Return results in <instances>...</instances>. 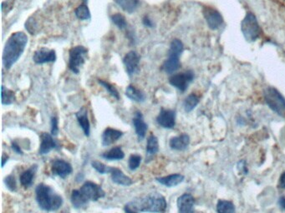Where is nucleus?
<instances>
[{"label":"nucleus","mask_w":285,"mask_h":213,"mask_svg":"<svg viewBox=\"0 0 285 213\" xmlns=\"http://www.w3.org/2000/svg\"><path fill=\"white\" fill-rule=\"evenodd\" d=\"M28 44V37L24 32L14 33L7 40L3 52V64L10 69L17 63Z\"/></svg>","instance_id":"1"},{"label":"nucleus","mask_w":285,"mask_h":213,"mask_svg":"<svg viewBox=\"0 0 285 213\" xmlns=\"http://www.w3.org/2000/svg\"><path fill=\"white\" fill-rule=\"evenodd\" d=\"M36 201L38 207L46 212L59 210L63 204L61 196L54 191L50 186L45 184H38L36 189Z\"/></svg>","instance_id":"2"},{"label":"nucleus","mask_w":285,"mask_h":213,"mask_svg":"<svg viewBox=\"0 0 285 213\" xmlns=\"http://www.w3.org/2000/svg\"><path fill=\"white\" fill-rule=\"evenodd\" d=\"M133 209L141 213H163L167 209V201L157 193H151L144 197L135 199L129 203Z\"/></svg>","instance_id":"3"},{"label":"nucleus","mask_w":285,"mask_h":213,"mask_svg":"<svg viewBox=\"0 0 285 213\" xmlns=\"http://www.w3.org/2000/svg\"><path fill=\"white\" fill-rule=\"evenodd\" d=\"M183 52V44L179 39H174L171 44L168 52V59L162 65V69L165 73H173L180 67V56Z\"/></svg>","instance_id":"4"},{"label":"nucleus","mask_w":285,"mask_h":213,"mask_svg":"<svg viewBox=\"0 0 285 213\" xmlns=\"http://www.w3.org/2000/svg\"><path fill=\"white\" fill-rule=\"evenodd\" d=\"M265 98L267 105L273 111L285 118V98L279 91L273 88H266Z\"/></svg>","instance_id":"5"},{"label":"nucleus","mask_w":285,"mask_h":213,"mask_svg":"<svg viewBox=\"0 0 285 213\" xmlns=\"http://www.w3.org/2000/svg\"><path fill=\"white\" fill-rule=\"evenodd\" d=\"M242 32L247 41L253 42L260 35V27L255 16L248 13L242 22Z\"/></svg>","instance_id":"6"},{"label":"nucleus","mask_w":285,"mask_h":213,"mask_svg":"<svg viewBox=\"0 0 285 213\" xmlns=\"http://www.w3.org/2000/svg\"><path fill=\"white\" fill-rule=\"evenodd\" d=\"M88 50L84 46H76L70 50L69 57V68L73 73H79L80 67L85 64V59L87 57Z\"/></svg>","instance_id":"7"},{"label":"nucleus","mask_w":285,"mask_h":213,"mask_svg":"<svg viewBox=\"0 0 285 213\" xmlns=\"http://www.w3.org/2000/svg\"><path fill=\"white\" fill-rule=\"evenodd\" d=\"M79 191L88 201H96L99 199L103 198L106 196V193L104 192L102 187L92 181L85 182Z\"/></svg>","instance_id":"8"},{"label":"nucleus","mask_w":285,"mask_h":213,"mask_svg":"<svg viewBox=\"0 0 285 213\" xmlns=\"http://www.w3.org/2000/svg\"><path fill=\"white\" fill-rule=\"evenodd\" d=\"M193 79H194L193 73L191 71H187L184 73L174 74L169 79V82L178 90L185 92L188 89L189 84L192 82Z\"/></svg>","instance_id":"9"},{"label":"nucleus","mask_w":285,"mask_h":213,"mask_svg":"<svg viewBox=\"0 0 285 213\" xmlns=\"http://www.w3.org/2000/svg\"><path fill=\"white\" fill-rule=\"evenodd\" d=\"M203 15L209 24V28L212 30H217L224 23L222 15L218 10L212 7H205L203 9Z\"/></svg>","instance_id":"10"},{"label":"nucleus","mask_w":285,"mask_h":213,"mask_svg":"<svg viewBox=\"0 0 285 213\" xmlns=\"http://www.w3.org/2000/svg\"><path fill=\"white\" fill-rule=\"evenodd\" d=\"M156 123L164 129H173L176 125V113L173 110L162 108L156 117Z\"/></svg>","instance_id":"11"},{"label":"nucleus","mask_w":285,"mask_h":213,"mask_svg":"<svg viewBox=\"0 0 285 213\" xmlns=\"http://www.w3.org/2000/svg\"><path fill=\"white\" fill-rule=\"evenodd\" d=\"M73 172V168L71 164L61 160L56 159L52 163L51 166V172L54 176H58L59 178H65L69 175H71Z\"/></svg>","instance_id":"12"},{"label":"nucleus","mask_w":285,"mask_h":213,"mask_svg":"<svg viewBox=\"0 0 285 213\" xmlns=\"http://www.w3.org/2000/svg\"><path fill=\"white\" fill-rule=\"evenodd\" d=\"M33 60L37 65H44L47 63H53L56 60V51L42 48L36 51L33 56Z\"/></svg>","instance_id":"13"},{"label":"nucleus","mask_w":285,"mask_h":213,"mask_svg":"<svg viewBox=\"0 0 285 213\" xmlns=\"http://www.w3.org/2000/svg\"><path fill=\"white\" fill-rule=\"evenodd\" d=\"M123 63L127 73L130 76H132L135 74V72L138 69L140 57L135 51H130L129 53H127L124 57Z\"/></svg>","instance_id":"14"},{"label":"nucleus","mask_w":285,"mask_h":213,"mask_svg":"<svg viewBox=\"0 0 285 213\" xmlns=\"http://www.w3.org/2000/svg\"><path fill=\"white\" fill-rule=\"evenodd\" d=\"M195 199L191 194L185 193L177 199L179 213H194Z\"/></svg>","instance_id":"15"},{"label":"nucleus","mask_w":285,"mask_h":213,"mask_svg":"<svg viewBox=\"0 0 285 213\" xmlns=\"http://www.w3.org/2000/svg\"><path fill=\"white\" fill-rule=\"evenodd\" d=\"M133 125L135 128V133L137 135L138 140H143L147 135L148 126L145 122L144 117L141 112H135V117L133 118Z\"/></svg>","instance_id":"16"},{"label":"nucleus","mask_w":285,"mask_h":213,"mask_svg":"<svg viewBox=\"0 0 285 213\" xmlns=\"http://www.w3.org/2000/svg\"><path fill=\"white\" fill-rule=\"evenodd\" d=\"M40 139H41V143H40L39 151H38L39 154H48L50 151L58 147V143L54 139L52 134L43 132L40 136Z\"/></svg>","instance_id":"17"},{"label":"nucleus","mask_w":285,"mask_h":213,"mask_svg":"<svg viewBox=\"0 0 285 213\" xmlns=\"http://www.w3.org/2000/svg\"><path fill=\"white\" fill-rule=\"evenodd\" d=\"M110 174L112 177V181L117 185H120V186L128 187L133 183L132 178H129L121 169L116 168V167H112Z\"/></svg>","instance_id":"18"},{"label":"nucleus","mask_w":285,"mask_h":213,"mask_svg":"<svg viewBox=\"0 0 285 213\" xmlns=\"http://www.w3.org/2000/svg\"><path fill=\"white\" fill-rule=\"evenodd\" d=\"M123 135V132L116 129L107 128L102 134V145L108 147L115 143Z\"/></svg>","instance_id":"19"},{"label":"nucleus","mask_w":285,"mask_h":213,"mask_svg":"<svg viewBox=\"0 0 285 213\" xmlns=\"http://www.w3.org/2000/svg\"><path fill=\"white\" fill-rule=\"evenodd\" d=\"M76 118L79 126L81 127L84 133L85 136L89 137L91 133V124L89 122L88 112L85 108H82L79 109V111L76 113Z\"/></svg>","instance_id":"20"},{"label":"nucleus","mask_w":285,"mask_h":213,"mask_svg":"<svg viewBox=\"0 0 285 213\" xmlns=\"http://www.w3.org/2000/svg\"><path fill=\"white\" fill-rule=\"evenodd\" d=\"M184 176L182 174H171V175L156 178V181L168 187H176L184 181Z\"/></svg>","instance_id":"21"},{"label":"nucleus","mask_w":285,"mask_h":213,"mask_svg":"<svg viewBox=\"0 0 285 213\" xmlns=\"http://www.w3.org/2000/svg\"><path fill=\"white\" fill-rule=\"evenodd\" d=\"M190 143V137L187 134H182L174 137L170 140L171 148L176 151H183L188 147Z\"/></svg>","instance_id":"22"},{"label":"nucleus","mask_w":285,"mask_h":213,"mask_svg":"<svg viewBox=\"0 0 285 213\" xmlns=\"http://www.w3.org/2000/svg\"><path fill=\"white\" fill-rule=\"evenodd\" d=\"M37 169H38L37 165H33V166H30L29 169L24 171L21 174L19 179H20L21 185L23 187H30V186H32L33 181H34Z\"/></svg>","instance_id":"23"},{"label":"nucleus","mask_w":285,"mask_h":213,"mask_svg":"<svg viewBox=\"0 0 285 213\" xmlns=\"http://www.w3.org/2000/svg\"><path fill=\"white\" fill-rule=\"evenodd\" d=\"M71 203L76 209H82L88 205L89 201L80 193L79 190H73L71 197Z\"/></svg>","instance_id":"24"},{"label":"nucleus","mask_w":285,"mask_h":213,"mask_svg":"<svg viewBox=\"0 0 285 213\" xmlns=\"http://www.w3.org/2000/svg\"><path fill=\"white\" fill-rule=\"evenodd\" d=\"M126 95L134 102H143L146 100L144 93L133 85H129L127 87L126 89Z\"/></svg>","instance_id":"25"},{"label":"nucleus","mask_w":285,"mask_h":213,"mask_svg":"<svg viewBox=\"0 0 285 213\" xmlns=\"http://www.w3.org/2000/svg\"><path fill=\"white\" fill-rule=\"evenodd\" d=\"M114 2L125 12L133 14L137 9L140 0H114Z\"/></svg>","instance_id":"26"},{"label":"nucleus","mask_w":285,"mask_h":213,"mask_svg":"<svg viewBox=\"0 0 285 213\" xmlns=\"http://www.w3.org/2000/svg\"><path fill=\"white\" fill-rule=\"evenodd\" d=\"M102 158H105L106 160L109 161H117L121 160L125 158V153L123 150L121 149V147H115L111 149L108 152H105L101 155Z\"/></svg>","instance_id":"27"},{"label":"nucleus","mask_w":285,"mask_h":213,"mask_svg":"<svg viewBox=\"0 0 285 213\" xmlns=\"http://www.w3.org/2000/svg\"><path fill=\"white\" fill-rule=\"evenodd\" d=\"M159 151L158 139L156 136L151 135L147 139V154L148 156H154L156 155Z\"/></svg>","instance_id":"28"},{"label":"nucleus","mask_w":285,"mask_h":213,"mask_svg":"<svg viewBox=\"0 0 285 213\" xmlns=\"http://www.w3.org/2000/svg\"><path fill=\"white\" fill-rule=\"evenodd\" d=\"M218 213H235V206L226 200H219L217 204Z\"/></svg>","instance_id":"29"},{"label":"nucleus","mask_w":285,"mask_h":213,"mask_svg":"<svg viewBox=\"0 0 285 213\" xmlns=\"http://www.w3.org/2000/svg\"><path fill=\"white\" fill-rule=\"evenodd\" d=\"M199 102V98L196 94H190L184 101V109L187 113L192 111Z\"/></svg>","instance_id":"30"},{"label":"nucleus","mask_w":285,"mask_h":213,"mask_svg":"<svg viewBox=\"0 0 285 213\" xmlns=\"http://www.w3.org/2000/svg\"><path fill=\"white\" fill-rule=\"evenodd\" d=\"M75 14L77 18L80 19V20H88L91 18V11L89 9L88 6L83 3L81 5H79L76 10H75Z\"/></svg>","instance_id":"31"},{"label":"nucleus","mask_w":285,"mask_h":213,"mask_svg":"<svg viewBox=\"0 0 285 213\" xmlns=\"http://www.w3.org/2000/svg\"><path fill=\"white\" fill-rule=\"evenodd\" d=\"M15 98V93L5 88L4 86H2V103L3 105L12 104Z\"/></svg>","instance_id":"32"},{"label":"nucleus","mask_w":285,"mask_h":213,"mask_svg":"<svg viewBox=\"0 0 285 213\" xmlns=\"http://www.w3.org/2000/svg\"><path fill=\"white\" fill-rule=\"evenodd\" d=\"M98 82H99V83H100L104 88H106V90L108 91V93H109L114 98H115L116 100L120 99V94L118 93L117 89L115 88V86H113V85L111 84L110 82H106V81L100 80V79Z\"/></svg>","instance_id":"33"},{"label":"nucleus","mask_w":285,"mask_h":213,"mask_svg":"<svg viewBox=\"0 0 285 213\" xmlns=\"http://www.w3.org/2000/svg\"><path fill=\"white\" fill-rule=\"evenodd\" d=\"M91 166L92 167L97 171L100 174H106V173H110L111 172V166H106L105 164L100 163L99 161H93L91 163Z\"/></svg>","instance_id":"34"},{"label":"nucleus","mask_w":285,"mask_h":213,"mask_svg":"<svg viewBox=\"0 0 285 213\" xmlns=\"http://www.w3.org/2000/svg\"><path fill=\"white\" fill-rule=\"evenodd\" d=\"M112 20L121 30H123L127 27V24L126 18L121 14H115V15H112Z\"/></svg>","instance_id":"35"},{"label":"nucleus","mask_w":285,"mask_h":213,"mask_svg":"<svg viewBox=\"0 0 285 213\" xmlns=\"http://www.w3.org/2000/svg\"><path fill=\"white\" fill-rule=\"evenodd\" d=\"M141 163V157L140 155L133 154L129 158L128 161V166L132 171H135L137 169Z\"/></svg>","instance_id":"36"},{"label":"nucleus","mask_w":285,"mask_h":213,"mask_svg":"<svg viewBox=\"0 0 285 213\" xmlns=\"http://www.w3.org/2000/svg\"><path fill=\"white\" fill-rule=\"evenodd\" d=\"M4 182L6 184V187L8 189L10 190L11 192H15L17 189V184H16V180L15 178L13 175H9L4 179Z\"/></svg>","instance_id":"37"},{"label":"nucleus","mask_w":285,"mask_h":213,"mask_svg":"<svg viewBox=\"0 0 285 213\" xmlns=\"http://www.w3.org/2000/svg\"><path fill=\"white\" fill-rule=\"evenodd\" d=\"M59 132V127H58V119L57 117H53L51 118V134L56 136Z\"/></svg>","instance_id":"38"},{"label":"nucleus","mask_w":285,"mask_h":213,"mask_svg":"<svg viewBox=\"0 0 285 213\" xmlns=\"http://www.w3.org/2000/svg\"><path fill=\"white\" fill-rule=\"evenodd\" d=\"M11 147H12L13 150H14V151H15L16 153L23 155V151H22V149H21L20 146H19L18 143H16V142H12V144H11Z\"/></svg>","instance_id":"39"},{"label":"nucleus","mask_w":285,"mask_h":213,"mask_svg":"<svg viewBox=\"0 0 285 213\" xmlns=\"http://www.w3.org/2000/svg\"><path fill=\"white\" fill-rule=\"evenodd\" d=\"M279 186L281 188H285V172L283 173L280 178H279Z\"/></svg>","instance_id":"40"},{"label":"nucleus","mask_w":285,"mask_h":213,"mask_svg":"<svg viewBox=\"0 0 285 213\" xmlns=\"http://www.w3.org/2000/svg\"><path fill=\"white\" fill-rule=\"evenodd\" d=\"M124 210H125V213H137V212L135 209H133V207H131L129 204L125 206Z\"/></svg>","instance_id":"41"},{"label":"nucleus","mask_w":285,"mask_h":213,"mask_svg":"<svg viewBox=\"0 0 285 213\" xmlns=\"http://www.w3.org/2000/svg\"><path fill=\"white\" fill-rule=\"evenodd\" d=\"M143 24H144L145 26L152 27V21L149 19L148 17H144V18H143Z\"/></svg>","instance_id":"42"},{"label":"nucleus","mask_w":285,"mask_h":213,"mask_svg":"<svg viewBox=\"0 0 285 213\" xmlns=\"http://www.w3.org/2000/svg\"><path fill=\"white\" fill-rule=\"evenodd\" d=\"M279 205L282 208L283 210H285V197H281L279 198Z\"/></svg>","instance_id":"43"},{"label":"nucleus","mask_w":285,"mask_h":213,"mask_svg":"<svg viewBox=\"0 0 285 213\" xmlns=\"http://www.w3.org/2000/svg\"><path fill=\"white\" fill-rule=\"evenodd\" d=\"M8 161H9V156L3 154V156H2V167L4 166V165H5V164H6Z\"/></svg>","instance_id":"44"},{"label":"nucleus","mask_w":285,"mask_h":213,"mask_svg":"<svg viewBox=\"0 0 285 213\" xmlns=\"http://www.w3.org/2000/svg\"><path fill=\"white\" fill-rule=\"evenodd\" d=\"M274 1H276L277 3L281 4L282 6L285 7V0H274Z\"/></svg>","instance_id":"45"},{"label":"nucleus","mask_w":285,"mask_h":213,"mask_svg":"<svg viewBox=\"0 0 285 213\" xmlns=\"http://www.w3.org/2000/svg\"></svg>","instance_id":"46"}]
</instances>
